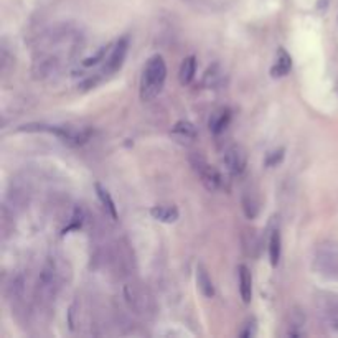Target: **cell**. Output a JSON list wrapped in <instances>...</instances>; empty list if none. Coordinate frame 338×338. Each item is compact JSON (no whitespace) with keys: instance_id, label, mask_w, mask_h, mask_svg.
<instances>
[{"instance_id":"8fae6325","label":"cell","mask_w":338,"mask_h":338,"mask_svg":"<svg viewBox=\"0 0 338 338\" xmlns=\"http://www.w3.org/2000/svg\"><path fill=\"white\" fill-rule=\"evenodd\" d=\"M197 285L205 297H208V299L215 297V285L211 282L208 271H206L205 266H202V264H198V267H197Z\"/></svg>"},{"instance_id":"d6986e66","label":"cell","mask_w":338,"mask_h":338,"mask_svg":"<svg viewBox=\"0 0 338 338\" xmlns=\"http://www.w3.org/2000/svg\"><path fill=\"white\" fill-rule=\"evenodd\" d=\"M256 328H258V325H256V320L251 318V320H248L244 323V328L239 331V336L243 338H249V336H254L256 335Z\"/></svg>"},{"instance_id":"2e32d148","label":"cell","mask_w":338,"mask_h":338,"mask_svg":"<svg viewBox=\"0 0 338 338\" xmlns=\"http://www.w3.org/2000/svg\"><path fill=\"white\" fill-rule=\"evenodd\" d=\"M243 210H244V215H246L249 220H254L259 213V203L256 202L254 197L244 195L243 197Z\"/></svg>"},{"instance_id":"30bf717a","label":"cell","mask_w":338,"mask_h":338,"mask_svg":"<svg viewBox=\"0 0 338 338\" xmlns=\"http://www.w3.org/2000/svg\"><path fill=\"white\" fill-rule=\"evenodd\" d=\"M292 70V58L291 55L285 52L284 48H279L277 58H275V65L271 68V74L274 78H282L285 74H289Z\"/></svg>"},{"instance_id":"9c48e42d","label":"cell","mask_w":338,"mask_h":338,"mask_svg":"<svg viewBox=\"0 0 338 338\" xmlns=\"http://www.w3.org/2000/svg\"><path fill=\"white\" fill-rule=\"evenodd\" d=\"M150 216L160 223H175L178 220V210L173 205H157L150 210Z\"/></svg>"},{"instance_id":"7c38bea8","label":"cell","mask_w":338,"mask_h":338,"mask_svg":"<svg viewBox=\"0 0 338 338\" xmlns=\"http://www.w3.org/2000/svg\"><path fill=\"white\" fill-rule=\"evenodd\" d=\"M195 73H197V58L195 56H186L180 65V71H178L180 83L183 86L190 84L193 78H195Z\"/></svg>"},{"instance_id":"7a4b0ae2","label":"cell","mask_w":338,"mask_h":338,"mask_svg":"<svg viewBox=\"0 0 338 338\" xmlns=\"http://www.w3.org/2000/svg\"><path fill=\"white\" fill-rule=\"evenodd\" d=\"M22 130L27 132H33V130H40V132H50L60 137L61 140L71 146H79L84 143L89 137V130L81 129V127H73V126H48V124H27L22 126Z\"/></svg>"},{"instance_id":"52a82bcc","label":"cell","mask_w":338,"mask_h":338,"mask_svg":"<svg viewBox=\"0 0 338 338\" xmlns=\"http://www.w3.org/2000/svg\"><path fill=\"white\" fill-rule=\"evenodd\" d=\"M237 277H239V294L244 304H249L253 299V277L248 266H237Z\"/></svg>"},{"instance_id":"9a60e30c","label":"cell","mask_w":338,"mask_h":338,"mask_svg":"<svg viewBox=\"0 0 338 338\" xmlns=\"http://www.w3.org/2000/svg\"><path fill=\"white\" fill-rule=\"evenodd\" d=\"M172 132H173L175 135L181 137V139H186V140L197 139V135H198L197 127L193 126L191 122H188V121H178V122L172 127Z\"/></svg>"},{"instance_id":"e0dca14e","label":"cell","mask_w":338,"mask_h":338,"mask_svg":"<svg viewBox=\"0 0 338 338\" xmlns=\"http://www.w3.org/2000/svg\"><path fill=\"white\" fill-rule=\"evenodd\" d=\"M284 152L285 150L280 147V149H275V150H272V152H269L267 155H266V162L264 164L267 165V167H275L277 164H280L282 162V159H284Z\"/></svg>"},{"instance_id":"ba28073f","label":"cell","mask_w":338,"mask_h":338,"mask_svg":"<svg viewBox=\"0 0 338 338\" xmlns=\"http://www.w3.org/2000/svg\"><path fill=\"white\" fill-rule=\"evenodd\" d=\"M229 122H231V111L228 108H223L220 111L213 112L211 117H210L208 126H210L211 132L218 135V134H221L223 130L229 126Z\"/></svg>"},{"instance_id":"5b68a950","label":"cell","mask_w":338,"mask_h":338,"mask_svg":"<svg viewBox=\"0 0 338 338\" xmlns=\"http://www.w3.org/2000/svg\"><path fill=\"white\" fill-rule=\"evenodd\" d=\"M223 164L231 175H241L244 170H246V164H248L246 150H244L241 146L228 147L226 152H224Z\"/></svg>"},{"instance_id":"6da1fadb","label":"cell","mask_w":338,"mask_h":338,"mask_svg":"<svg viewBox=\"0 0 338 338\" xmlns=\"http://www.w3.org/2000/svg\"><path fill=\"white\" fill-rule=\"evenodd\" d=\"M167 79V65L160 55H154L149 58L147 65L143 66L140 78V99L142 101H152L164 89Z\"/></svg>"},{"instance_id":"3957f363","label":"cell","mask_w":338,"mask_h":338,"mask_svg":"<svg viewBox=\"0 0 338 338\" xmlns=\"http://www.w3.org/2000/svg\"><path fill=\"white\" fill-rule=\"evenodd\" d=\"M61 287V272L60 267L56 264L55 259H50L43 271L40 274L38 285H36V294H38V300L43 302H50L55 296L58 294Z\"/></svg>"},{"instance_id":"5bb4252c","label":"cell","mask_w":338,"mask_h":338,"mask_svg":"<svg viewBox=\"0 0 338 338\" xmlns=\"http://www.w3.org/2000/svg\"><path fill=\"white\" fill-rule=\"evenodd\" d=\"M96 193H98L99 202H101L103 206H104L106 213H108L112 220H117V208H116L114 200H112V197H111V193L106 190L101 183H96Z\"/></svg>"},{"instance_id":"4fadbf2b","label":"cell","mask_w":338,"mask_h":338,"mask_svg":"<svg viewBox=\"0 0 338 338\" xmlns=\"http://www.w3.org/2000/svg\"><path fill=\"white\" fill-rule=\"evenodd\" d=\"M280 251H282V241H280L279 229H274L271 237H269V261L272 267H277L280 261Z\"/></svg>"},{"instance_id":"277c9868","label":"cell","mask_w":338,"mask_h":338,"mask_svg":"<svg viewBox=\"0 0 338 338\" xmlns=\"http://www.w3.org/2000/svg\"><path fill=\"white\" fill-rule=\"evenodd\" d=\"M191 165H193V168H195V172L200 175V178H202L203 185L208 190L216 191V190L224 188L223 175L218 172L213 165H210L208 162L202 157V155H198V154L193 155V157H191Z\"/></svg>"},{"instance_id":"ac0fdd59","label":"cell","mask_w":338,"mask_h":338,"mask_svg":"<svg viewBox=\"0 0 338 338\" xmlns=\"http://www.w3.org/2000/svg\"><path fill=\"white\" fill-rule=\"evenodd\" d=\"M108 52H109V46H103V48L99 50V52H98L94 56H91V58H86V60L83 61V66H86V68H87V66L98 65L99 61H104V60H106L104 56H106V53H108Z\"/></svg>"},{"instance_id":"8992f818","label":"cell","mask_w":338,"mask_h":338,"mask_svg":"<svg viewBox=\"0 0 338 338\" xmlns=\"http://www.w3.org/2000/svg\"><path fill=\"white\" fill-rule=\"evenodd\" d=\"M127 50H129V36H122V38L114 45V48L111 50L108 58L104 60L106 61L104 63L106 74H114L121 70L124 65V60H126Z\"/></svg>"}]
</instances>
